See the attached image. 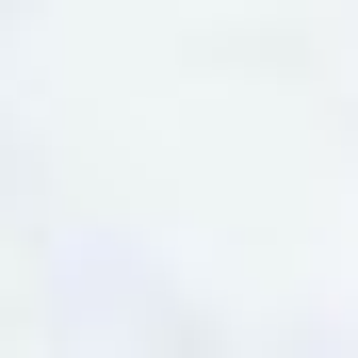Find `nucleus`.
<instances>
[]
</instances>
